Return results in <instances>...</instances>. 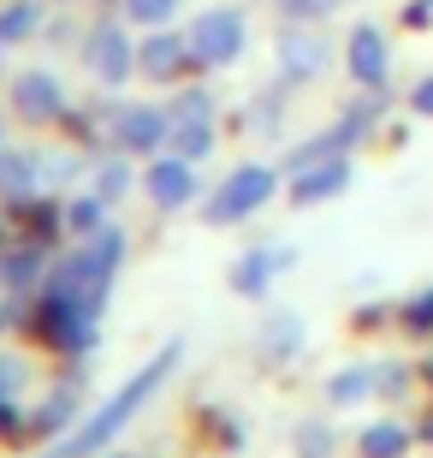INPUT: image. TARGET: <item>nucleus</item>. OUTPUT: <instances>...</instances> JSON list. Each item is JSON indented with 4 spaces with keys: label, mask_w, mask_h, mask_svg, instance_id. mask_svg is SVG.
<instances>
[{
    "label": "nucleus",
    "mask_w": 433,
    "mask_h": 458,
    "mask_svg": "<svg viewBox=\"0 0 433 458\" xmlns=\"http://www.w3.org/2000/svg\"><path fill=\"white\" fill-rule=\"evenodd\" d=\"M421 441H428V446H433V417H428V423H421Z\"/></svg>",
    "instance_id": "obj_5"
},
{
    "label": "nucleus",
    "mask_w": 433,
    "mask_h": 458,
    "mask_svg": "<svg viewBox=\"0 0 433 458\" xmlns=\"http://www.w3.org/2000/svg\"><path fill=\"white\" fill-rule=\"evenodd\" d=\"M410 107H416L421 119H433V78H421V84L410 89Z\"/></svg>",
    "instance_id": "obj_4"
},
{
    "label": "nucleus",
    "mask_w": 433,
    "mask_h": 458,
    "mask_svg": "<svg viewBox=\"0 0 433 458\" xmlns=\"http://www.w3.org/2000/svg\"><path fill=\"white\" fill-rule=\"evenodd\" d=\"M350 72L362 78V84H386V36L380 30H356L350 36Z\"/></svg>",
    "instance_id": "obj_1"
},
{
    "label": "nucleus",
    "mask_w": 433,
    "mask_h": 458,
    "mask_svg": "<svg viewBox=\"0 0 433 458\" xmlns=\"http://www.w3.org/2000/svg\"><path fill=\"white\" fill-rule=\"evenodd\" d=\"M404 322H410V327H416V334H428V327H433V292H421V298H416V304H410V310H404Z\"/></svg>",
    "instance_id": "obj_3"
},
{
    "label": "nucleus",
    "mask_w": 433,
    "mask_h": 458,
    "mask_svg": "<svg viewBox=\"0 0 433 458\" xmlns=\"http://www.w3.org/2000/svg\"><path fill=\"white\" fill-rule=\"evenodd\" d=\"M404 453H410V428L398 423H380L362 435V458H404Z\"/></svg>",
    "instance_id": "obj_2"
}]
</instances>
